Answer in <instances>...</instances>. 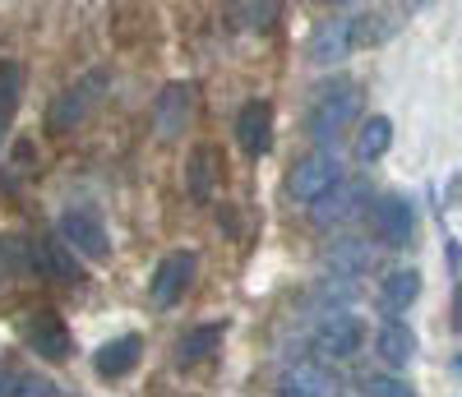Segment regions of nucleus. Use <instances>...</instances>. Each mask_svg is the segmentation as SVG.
<instances>
[{
	"mask_svg": "<svg viewBox=\"0 0 462 397\" xmlns=\"http://www.w3.org/2000/svg\"><path fill=\"white\" fill-rule=\"evenodd\" d=\"M361 88L352 84V78H333V84H324L310 102V111H305V130H310V139L319 143H333L337 134H346L356 121H361Z\"/></svg>",
	"mask_w": 462,
	"mask_h": 397,
	"instance_id": "nucleus-1",
	"label": "nucleus"
},
{
	"mask_svg": "<svg viewBox=\"0 0 462 397\" xmlns=\"http://www.w3.org/2000/svg\"><path fill=\"white\" fill-rule=\"evenodd\" d=\"M102 93H106V69H88L84 78H74V84L47 106V130L51 134L79 130L88 115H93V106L102 102Z\"/></svg>",
	"mask_w": 462,
	"mask_h": 397,
	"instance_id": "nucleus-2",
	"label": "nucleus"
},
{
	"mask_svg": "<svg viewBox=\"0 0 462 397\" xmlns=\"http://www.w3.org/2000/svg\"><path fill=\"white\" fill-rule=\"evenodd\" d=\"M365 37H374L365 19L337 14V19H324V23L310 32V42H305V56H310L315 65H337V60L352 56V51L365 42Z\"/></svg>",
	"mask_w": 462,
	"mask_h": 397,
	"instance_id": "nucleus-3",
	"label": "nucleus"
},
{
	"mask_svg": "<svg viewBox=\"0 0 462 397\" xmlns=\"http://www.w3.org/2000/svg\"><path fill=\"white\" fill-rule=\"evenodd\" d=\"M333 185H342V162L333 148H319L310 157H300V162L291 167L287 176V194L296 198V204H315V198H324Z\"/></svg>",
	"mask_w": 462,
	"mask_h": 397,
	"instance_id": "nucleus-4",
	"label": "nucleus"
},
{
	"mask_svg": "<svg viewBox=\"0 0 462 397\" xmlns=\"http://www.w3.org/2000/svg\"><path fill=\"white\" fill-rule=\"evenodd\" d=\"M195 272H199V254L195 250H171L158 263V272H152V282H148L152 309H171L176 300H185L189 282H195Z\"/></svg>",
	"mask_w": 462,
	"mask_h": 397,
	"instance_id": "nucleus-5",
	"label": "nucleus"
},
{
	"mask_svg": "<svg viewBox=\"0 0 462 397\" xmlns=\"http://www.w3.org/2000/svg\"><path fill=\"white\" fill-rule=\"evenodd\" d=\"M60 235L79 250V254H88V259H111V235H106V222H102V213L97 208H88V204H69L65 213H60Z\"/></svg>",
	"mask_w": 462,
	"mask_h": 397,
	"instance_id": "nucleus-6",
	"label": "nucleus"
},
{
	"mask_svg": "<svg viewBox=\"0 0 462 397\" xmlns=\"http://www.w3.org/2000/svg\"><path fill=\"white\" fill-rule=\"evenodd\" d=\"M195 84L189 78H176V84H167L158 93V102H152V134H158L162 143L180 139L185 125H189V115H195Z\"/></svg>",
	"mask_w": 462,
	"mask_h": 397,
	"instance_id": "nucleus-7",
	"label": "nucleus"
},
{
	"mask_svg": "<svg viewBox=\"0 0 462 397\" xmlns=\"http://www.w3.org/2000/svg\"><path fill=\"white\" fill-rule=\"evenodd\" d=\"M365 217H370V231L379 235L383 245H407L411 241V226H416V213H411V204L402 194H379L374 204L365 208Z\"/></svg>",
	"mask_w": 462,
	"mask_h": 397,
	"instance_id": "nucleus-8",
	"label": "nucleus"
},
{
	"mask_svg": "<svg viewBox=\"0 0 462 397\" xmlns=\"http://www.w3.org/2000/svg\"><path fill=\"white\" fill-rule=\"evenodd\" d=\"M365 342V324L356 314H328V319L315 328V351L328 355V361H352Z\"/></svg>",
	"mask_w": 462,
	"mask_h": 397,
	"instance_id": "nucleus-9",
	"label": "nucleus"
},
{
	"mask_svg": "<svg viewBox=\"0 0 462 397\" xmlns=\"http://www.w3.org/2000/svg\"><path fill=\"white\" fill-rule=\"evenodd\" d=\"M69 250L74 245L65 235H42V241H28V263H32V272L56 277V282H79V263H74Z\"/></svg>",
	"mask_w": 462,
	"mask_h": 397,
	"instance_id": "nucleus-10",
	"label": "nucleus"
},
{
	"mask_svg": "<svg viewBox=\"0 0 462 397\" xmlns=\"http://www.w3.org/2000/svg\"><path fill=\"white\" fill-rule=\"evenodd\" d=\"M236 139L245 148V157H263L268 148H273V106H268L263 97H250L236 115Z\"/></svg>",
	"mask_w": 462,
	"mask_h": 397,
	"instance_id": "nucleus-11",
	"label": "nucleus"
},
{
	"mask_svg": "<svg viewBox=\"0 0 462 397\" xmlns=\"http://www.w3.org/2000/svg\"><path fill=\"white\" fill-rule=\"evenodd\" d=\"M23 342L42 355V361H65L69 346H74L60 314H32V319L23 324Z\"/></svg>",
	"mask_w": 462,
	"mask_h": 397,
	"instance_id": "nucleus-12",
	"label": "nucleus"
},
{
	"mask_svg": "<svg viewBox=\"0 0 462 397\" xmlns=\"http://www.w3.org/2000/svg\"><path fill=\"white\" fill-rule=\"evenodd\" d=\"M139 355H143V337H139V333L111 337V342H102V346H97L93 370H97V379H125V374L139 365Z\"/></svg>",
	"mask_w": 462,
	"mask_h": 397,
	"instance_id": "nucleus-13",
	"label": "nucleus"
},
{
	"mask_svg": "<svg viewBox=\"0 0 462 397\" xmlns=\"http://www.w3.org/2000/svg\"><path fill=\"white\" fill-rule=\"evenodd\" d=\"M337 388V379L319 365V361H296L291 370H282V379H278V392H296V397H324V392H333Z\"/></svg>",
	"mask_w": 462,
	"mask_h": 397,
	"instance_id": "nucleus-14",
	"label": "nucleus"
},
{
	"mask_svg": "<svg viewBox=\"0 0 462 397\" xmlns=\"http://www.w3.org/2000/svg\"><path fill=\"white\" fill-rule=\"evenodd\" d=\"M282 14V0H226V19L241 32H268Z\"/></svg>",
	"mask_w": 462,
	"mask_h": 397,
	"instance_id": "nucleus-15",
	"label": "nucleus"
},
{
	"mask_svg": "<svg viewBox=\"0 0 462 397\" xmlns=\"http://www.w3.org/2000/svg\"><path fill=\"white\" fill-rule=\"evenodd\" d=\"M222 324H199V328H189L180 342H176V365L180 370H189V365H199V361H208V355L222 346Z\"/></svg>",
	"mask_w": 462,
	"mask_h": 397,
	"instance_id": "nucleus-16",
	"label": "nucleus"
},
{
	"mask_svg": "<svg viewBox=\"0 0 462 397\" xmlns=\"http://www.w3.org/2000/svg\"><path fill=\"white\" fill-rule=\"evenodd\" d=\"M416 296H420V272H416V268H393V272H383V282H379V305L389 309V314L407 309Z\"/></svg>",
	"mask_w": 462,
	"mask_h": 397,
	"instance_id": "nucleus-17",
	"label": "nucleus"
},
{
	"mask_svg": "<svg viewBox=\"0 0 462 397\" xmlns=\"http://www.w3.org/2000/svg\"><path fill=\"white\" fill-rule=\"evenodd\" d=\"M315 222L319 226H333V222H342V217H352L356 208H361V185H333L324 198H315Z\"/></svg>",
	"mask_w": 462,
	"mask_h": 397,
	"instance_id": "nucleus-18",
	"label": "nucleus"
},
{
	"mask_svg": "<svg viewBox=\"0 0 462 397\" xmlns=\"http://www.w3.org/2000/svg\"><path fill=\"white\" fill-rule=\"evenodd\" d=\"M374 351H379L389 365H407L411 355H416V333H411L407 324L389 319V324H383V328L374 333Z\"/></svg>",
	"mask_w": 462,
	"mask_h": 397,
	"instance_id": "nucleus-19",
	"label": "nucleus"
},
{
	"mask_svg": "<svg viewBox=\"0 0 462 397\" xmlns=\"http://www.w3.org/2000/svg\"><path fill=\"white\" fill-rule=\"evenodd\" d=\"M185 189H189V198H199V204L213 198V189H217V152L213 148H195L189 171H185Z\"/></svg>",
	"mask_w": 462,
	"mask_h": 397,
	"instance_id": "nucleus-20",
	"label": "nucleus"
},
{
	"mask_svg": "<svg viewBox=\"0 0 462 397\" xmlns=\"http://www.w3.org/2000/svg\"><path fill=\"white\" fill-rule=\"evenodd\" d=\"M389 148H393V121L389 115H370V121L361 125V134H356V157L361 162H379Z\"/></svg>",
	"mask_w": 462,
	"mask_h": 397,
	"instance_id": "nucleus-21",
	"label": "nucleus"
},
{
	"mask_svg": "<svg viewBox=\"0 0 462 397\" xmlns=\"http://www.w3.org/2000/svg\"><path fill=\"white\" fill-rule=\"evenodd\" d=\"M19 97H23V69L14 60H0V130L10 125Z\"/></svg>",
	"mask_w": 462,
	"mask_h": 397,
	"instance_id": "nucleus-22",
	"label": "nucleus"
},
{
	"mask_svg": "<svg viewBox=\"0 0 462 397\" xmlns=\"http://www.w3.org/2000/svg\"><path fill=\"white\" fill-rule=\"evenodd\" d=\"M361 392H374V397H411V383H402L393 374H370V379H361Z\"/></svg>",
	"mask_w": 462,
	"mask_h": 397,
	"instance_id": "nucleus-23",
	"label": "nucleus"
},
{
	"mask_svg": "<svg viewBox=\"0 0 462 397\" xmlns=\"http://www.w3.org/2000/svg\"><path fill=\"white\" fill-rule=\"evenodd\" d=\"M14 392H19V397H56L60 388H56L51 379H14Z\"/></svg>",
	"mask_w": 462,
	"mask_h": 397,
	"instance_id": "nucleus-24",
	"label": "nucleus"
},
{
	"mask_svg": "<svg viewBox=\"0 0 462 397\" xmlns=\"http://www.w3.org/2000/svg\"><path fill=\"white\" fill-rule=\"evenodd\" d=\"M0 263H5V259H0Z\"/></svg>",
	"mask_w": 462,
	"mask_h": 397,
	"instance_id": "nucleus-25",
	"label": "nucleus"
}]
</instances>
